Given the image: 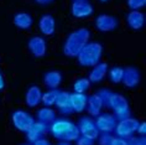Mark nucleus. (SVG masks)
Masks as SVG:
<instances>
[{
	"label": "nucleus",
	"instance_id": "f8f14e48",
	"mask_svg": "<svg viewBox=\"0 0 146 145\" xmlns=\"http://www.w3.org/2000/svg\"><path fill=\"white\" fill-rule=\"evenodd\" d=\"M72 15L77 19L88 17L93 14V6L88 1H73L72 4Z\"/></svg>",
	"mask_w": 146,
	"mask_h": 145
},
{
	"label": "nucleus",
	"instance_id": "dca6fc26",
	"mask_svg": "<svg viewBox=\"0 0 146 145\" xmlns=\"http://www.w3.org/2000/svg\"><path fill=\"white\" fill-rule=\"evenodd\" d=\"M38 27L45 36H52L56 30V21L52 15H43L38 21Z\"/></svg>",
	"mask_w": 146,
	"mask_h": 145
},
{
	"label": "nucleus",
	"instance_id": "4c0bfd02",
	"mask_svg": "<svg viewBox=\"0 0 146 145\" xmlns=\"http://www.w3.org/2000/svg\"><path fill=\"white\" fill-rule=\"evenodd\" d=\"M100 1H103V3H105V1H108V0H100Z\"/></svg>",
	"mask_w": 146,
	"mask_h": 145
},
{
	"label": "nucleus",
	"instance_id": "6e6552de",
	"mask_svg": "<svg viewBox=\"0 0 146 145\" xmlns=\"http://www.w3.org/2000/svg\"><path fill=\"white\" fill-rule=\"evenodd\" d=\"M27 47L30 50V52L32 53L34 57H43L46 55L47 51V46H46V41L43 37H40V36H34L29 40L27 42Z\"/></svg>",
	"mask_w": 146,
	"mask_h": 145
},
{
	"label": "nucleus",
	"instance_id": "aec40b11",
	"mask_svg": "<svg viewBox=\"0 0 146 145\" xmlns=\"http://www.w3.org/2000/svg\"><path fill=\"white\" fill-rule=\"evenodd\" d=\"M54 106L58 108V110H61V113L63 114H71L72 108L71 103H69V93L68 92H60L57 96V99L54 102Z\"/></svg>",
	"mask_w": 146,
	"mask_h": 145
},
{
	"label": "nucleus",
	"instance_id": "ddd939ff",
	"mask_svg": "<svg viewBox=\"0 0 146 145\" xmlns=\"http://www.w3.org/2000/svg\"><path fill=\"white\" fill-rule=\"evenodd\" d=\"M126 23L133 30H140L145 25V15L140 10H131L126 16Z\"/></svg>",
	"mask_w": 146,
	"mask_h": 145
},
{
	"label": "nucleus",
	"instance_id": "412c9836",
	"mask_svg": "<svg viewBox=\"0 0 146 145\" xmlns=\"http://www.w3.org/2000/svg\"><path fill=\"white\" fill-rule=\"evenodd\" d=\"M14 24H15L16 27L21 29V30H27L32 26L34 24V19L31 17L30 14L27 13H17L15 16H14Z\"/></svg>",
	"mask_w": 146,
	"mask_h": 145
},
{
	"label": "nucleus",
	"instance_id": "a211bd4d",
	"mask_svg": "<svg viewBox=\"0 0 146 145\" xmlns=\"http://www.w3.org/2000/svg\"><path fill=\"white\" fill-rule=\"evenodd\" d=\"M108 73V65L99 62L96 66H93V70L89 72L88 79L90 83H98L103 79Z\"/></svg>",
	"mask_w": 146,
	"mask_h": 145
},
{
	"label": "nucleus",
	"instance_id": "b1692460",
	"mask_svg": "<svg viewBox=\"0 0 146 145\" xmlns=\"http://www.w3.org/2000/svg\"><path fill=\"white\" fill-rule=\"evenodd\" d=\"M58 93H60V90H57V89H51L48 92L43 93L41 96V102L45 104L46 107L53 106L54 102H56V99H57Z\"/></svg>",
	"mask_w": 146,
	"mask_h": 145
},
{
	"label": "nucleus",
	"instance_id": "39448f33",
	"mask_svg": "<svg viewBox=\"0 0 146 145\" xmlns=\"http://www.w3.org/2000/svg\"><path fill=\"white\" fill-rule=\"evenodd\" d=\"M11 120H13V125L15 126L17 130L25 132V133H26L32 126V124L35 123V119L31 114H29L26 110H21V109L14 112Z\"/></svg>",
	"mask_w": 146,
	"mask_h": 145
},
{
	"label": "nucleus",
	"instance_id": "f03ea898",
	"mask_svg": "<svg viewBox=\"0 0 146 145\" xmlns=\"http://www.w3.org/2000/svg\"><path fill=\"white\" fill-rule=\"evenodd\" d=\"M50 133L53 138H56L60 141H76L81 136L78 125H76L73 122L67 120V119H54L51 123Z\"/></svg>",
	"mask_w": 146,
	"mask_h": 145
},
{
	"label": "nucleus",
	"instance_id": "6ab92c4d",
	"mask_svg": "<svg viewBox=\"0 0 146 145\" xmlns=\"http://www.w3.org/2000/svg\"><path fill=\"white\" fill-rule=\"evenodd\" d=\"M41 88L37 86H31L30 88L27 89L26 92V97H25V100H26L27 107L30 108H35L38 106V103L41 102Z\"/></svg>",
	"mask_w": 146,
	"mask_h": 145
},
{
	"label": "nucleus",
	"instance_id": "473e14b6",
	"mask_svg": "<svg viewBox=\"0 0 146 145\" xmlns=\"http://www.w3.org/2000/svg\"><path fill=\"white\" fill-rule=\"evenodd\" d=\"M32 145H51V143L47 139H45V138H40L35 143H32Z\"/></svg>",
	"mask_w": 146,
	"mask_h": 145
},
{
	"label": "nucleus",
	"instance_id": "f3484780",
	"mask_svg": "<svg viewBox=\"0 0 146 145\" xmlns=\"http://www.w3.org/2000/svg\"><path fill=\"white\" fill-rule=\"evenodd\" d=\"M86 108L88 109V113L92 115V117H97V115H99L102 108H103V100H102V98L99 97V94L94 93L90 97H88Z\"/></svg>",
	"mask_w": 146,
	"mask_h": 145
},
{
	"label": "nucleus",
	"instance_id": "a878e982",
	"mask_svg": "<svg viewBox=\"0 0 146 145\" xmlns=\"http://www.w3.org/2000/svg\"><path fill=\"white\" fill-rule=\"evenodd\" d=\"M109 78H110V81L113 83H120L123 81V76H124V68L123 67H113L110 68V71H109Z\"/></svg>",
	"mask_w": 146,
	"mask_h": 145
},
{
	"label": "nucleus",
	"instance_id": "2f4dec72",
	"mask_svg": "<svg viewBox=\"0 0 146 145\" xmlns=\"http://www.w3.org/2000/svg\"><path fill=\"white\" fill-rule=\"evenodd\" d=\"M136 132L140 134L141 136H145V134H146V123H145V122H142L141 124H139Z\"/></svg>",
	"mask_w": 146,
	"mask_h": 145
},
{
	"label": "nucleus",
	"instance_id": "0eeeda50",
	"mask_svg": "<svg viewBox=\"0 0 146 145\" xmlns=\"http://www.w3.org/2000/svg\"><path fill=\"white\" fill-rule=\"evenodd\" d=\"M78 129H79V133H81L82 136H86L93 141L98 139V136H99V134H100V132L98 130L97 125H96V122L92 120V119L88 117H83L79 119Z\"/></svg>",
	"mask_w": 146,
	"mask_h": 145
},
{
	"label": "nucleus",
	"instance_id": "c9c22d12",
	"mask_svg": "<svg viewBox=\"0 0 146 145\" xmlns=\"http://www.w3.org/2000/svg\"><path fill=\"white\" fill-rule=\"evenodd\" d=\"M57 145H71V143L69 141H60Z\"/></svg>",
	"mask_w": 146,
	"mask_h": 145
},
{
	"label": "nucleus",
	"instance_id": "9b49d317",
	"mask_svg": "<svg viewBox=\"0 0 146 145\" xmlns=\"http://www.w3.org/2000/svg\"><path fill=\"white\" fill-rule=\"evenodd\" d=\"M116 26H118V20L111 15H99L96 19V27L102 32L113 31Z\"/></svg>",
	"mask_w": 146,
	"mask_h": 145
},
{
	"label": "nucleus",
	"instance_id": "4be33fe9",
	"mask_svg": "<svg viewBox=\"0 0 146 145\" xmlns=\"http://www.w3.org/2000/svg\"><path fill=\"white\" fill-rule=\"evenodd\" d=\"M62 82V74L60 71H50L43 76V83L51 89H56Z\"/></svg>",
	"mask_w": 146,
	"mask_h": 145
},
{
	"label": "nucleus",
	"instance_id": "c85d7f7f",
	"mask_svg": "<svg viewBox=\"0 0 146 145\" xmlns=\"http://www.w3.org/2000/svg\"><path fill=\"white\" fill-rule=\"evenodd\" d=\"M129 145H146V140H145V136H141V138H130L127 140Z\"/></svg>",
	"mask_w": 146,
	"mask_h": 145
},
{
	"label": "nucleus",
	"instance_id": "4468645a",
	"mask_svg": "<svg viewBox=\"0 0 146 145\" xmlns=\"http://www.w3.org/2000/svg\"><path fill=\"white\" fill-rule=\"evenodd\" d=\"M47 129H48V125L43 124V123L40 122H35L32 126L26 132V138L30 143H35L37 139L42 138L43 134H46Z\"/></svg>",
	"mask_w": 146,
	"mask_h": 145
},
{
	"label": "nucleus",
	"instance_id": "423d86ee",
	"mask_svg": "<svg viewBox=\"0 0 146 145\" xmlns=\"http://www.w3.org/2000/svg\"><path fill=\"white\" fill-rule=\"evenodd\" d=\"M139 120L135 118H126L123 120H119V123H116L115 126V133L119 138H131V135L136 132L137 126H139Z\"/></svg>",
	"mask_w": 146,
	"mask_h": 145
},
{
	"label": "nucleus",
	"instance_id": "72a5a7b5",
	"mask_svg": "<svg viewBox=\"0 0 146 145\" xmlns=\"http://www.w3.org/2000/svg\"><path fill=\"white\" fill-rule=\"evenodd\" d=\"M37 4H40V5H48V4H51L52 1H54V0H35Z\"/></svg>",
	"mask_w": 146,
	"mask_h": 145
},
{
	"label": "nucleus",
	"instance_id": "cd10ccee",
	"mask_svg": "<svg viewBox=\"0 0 146 145\" xmlns=\"http://www.w3.org/2000/svg\"><path fill=\"white\" fill-rule=\"evenodd\" d=\"M113 135L110 133H103L100 136H98V144L99 145H110Z\"/></svg>",
	"mask_w": 146,
	"mask_h": 145
},
{
	"label": "nucleus",
	"instance_id": "bb28decb",
	"mask_svg": "<svg viewBox=\"0 0 146 145\" xmlns=\"http://www.w3.org/2000/svg\"><path fill=\"white\" fill-rule=\"evenodd\" d=\"M146 5V0H127V6L131 10H140Z\"/></svg>",
	"mask_w": 146,
	"mask_h": 145
},
{
	"label": "nucleus",
	"instance_id": "20e7f679",
	"mask_svg": "<svg viewBox=\"0 0 146 145\" xmlns=\"http://www.w3.org/2000/svg\"><path fill=\"white\" fill-rule=\"evenodd\" d=\"M103 55V46L99 42H88L77 55L78 63L83 67H92L99 63Z\"/></svg>",
	"mask_w": 146,
	"mask_h": 145
},
{
	"label": "nucleus",
	"instance_id": "393cba45",
	"mask_svg": "<svg viewBox=\"0 0 146 145\" xmlns=\"http://www.w3.org/2000/svg\"><path fill=\"white\" fill-rule=\"evenodd\" d=\"M90 87V82L88 78H78L73 84V89L76 93H86Z\"/></svg>",
	"mask_w": 146,
	"mask_h": 145
},
{
	"label": "nucleus",
	"instance_id": "58836bf2",
	"mask_svg": "<svg viewBox=\"0 0 146 145\" xmlns=\"http://www.w3.org/2000/svg\"><path fill=\"white\" fill-rule=\"evenodd\" d=\"M24 145H29V144H24Z\"/></svg>",
	"mask_w": 146,
	"mask_h": 145
},
{
	"label": "nucleus",
	"instance_id": "7c9ffc66",
	"mask_svg": "<svg viewBox=\"0 0 146 145\" xmlns=\"http://www.w3.org/2000/svg\"><path fill=\"white\" fill-rule=\"evenodd\" d=\"M76 141H77V145H94L93 140H90V139H88V138H86V136H79Z\"/></svg>",
	"mask_w": 146,
	"mask_h": 145
},
{
	"label": "nucleus",
	"instance_id": "2eb2a0df",
	"mask_svg": "<svg viewBox=\"0 0 146 145\" xmlns=\"http://www.w3.org/2000/svg\"><path fill=\"white\" fill-rule=\"evenodd\" d=\"M87 99L88 97L84 93H73L69 94V103H71V108L76 113H81L86 109L87 107Z\"/></svg>",
	"mask_w": 146,
	"mask_h": 145
},
{
	"label": "nucleus",
	"instance_id": "f257e3e1",
	"mask_svg": "<svg viewBox=\"0 0 146 145\" xmlns=\"http://www.w3.org/2000/svg\"><path fill=\"white\" fill-rule=\"evenodd\" d=\"M98 94L103 100V103H107V106L114 110L115 117L119 120H123V119L130 117L129 102L124 96L118 93H113L109 89H100L98 90Z\"/></svg>",
	"mask_w": 146,
	"mask_h": 145
},
{
	"label": "nucleus",
	"instance_id": "f704fd0d",
	"mask_svg": "<svg viewBox=\"0 0 146 145\" xmlns=\"http://www.w3.org/2000/svg\"><path fill=\"white\" fill-rule=\"evenodd\" d=\"M4 87H5V81H4V77H3L1 72H0V90L4 89Z\"/></svg>",
	"mask_w": 146,
	"mask_h": 145
},
{
	"label": "nucleus",
	"instance_id": "1a4fd4ad",
	"mask_svg": "<svg viewBox=\"0 0 146 145\" xmlns=\"http://www.w3.org/2000/svg\"><path fill=\"white\" fill-rule=\"evenodd\" d=\"M96 125L102 133H111L116 126V119L110 114H99L97 115Z\"/></svg>",
	"mask_w": 146,
	"mask_h": 145
},
{
	"label": "nucleus",
	"instance_id": "7ed1b4c3",
	"mask_svg": "<svg viewBox=\"0 0 146 145\" xmlns=\"http://www.w3.org/2000/svg\"><path fill=\"white\" fill-rule=\"evenodd\" d=\"M90 31L86 27L77 29L67 37L63 45V53L67 57H77L81 50L89 42Z\"/></svg>",
	"mask_w": 146,
	"mask_h": 145
},
{
	"label": "nucleus",
	"instance_id": "9d476101",
	"mask_svg": "<svg viewBox=\"0 0 146 145\" xmlns=\"http://www.w3.org/2000/svg\"><path fill=\"white\" fill-rule=\"evenodd\" d=\"M141 74L140 71L135 67H126L124 68V76H123V83L127 88H134L140 83Z\"/></svg>",
	"mask_w": 146,
	"mask_h": 145
},
{
	"label": "nucleus",
	"instance_id": "c756f323",
	"mask_svg": "<svg viewBox=\"0 0 146 145\" xmlns=\"http://www.w3.org/2000/svg\"><path fill=\"white\" fill-rule=\"evenodd\" d=\"M110 145H129V143H127V140L125 139V138H119V136L114 138L113 136Z\"/></svg>",
	"mask_w": 146,
	"mask_h": 145
},
{
	"label": "nucleus",
	"instance_id": "e433bc0d",
	"mask_svg": "<svg viewBox=\"0 0 146 145\" xmlns=\"http://www.w3.org/2000/svg\"><path fill=\"white\" fill-rule=\"evenodd\" d=\"M74 1H88V0H74Z\"/></svg>",
	"mask_w": 146,
	"mask_h": 145
},
{
	"label": "nucleus",
	"instance_id": "5701e85b",
	"mask_svg": "<svg viewBox=\"0 0 146 145\" xmlns=\"http://www.w3.org/2000/svg\"><path fill=\"white\" fill-rule=\"evenodd\" d=\"M36 117H37V122L43 123V124H46V125H50L51 123L56 119V113H54V110L51 109L50 107H45V108H41V109L37 110Z\"/></svg>",
	"mask_w": 146,
	"mask_h": 145
}]
</instances>
